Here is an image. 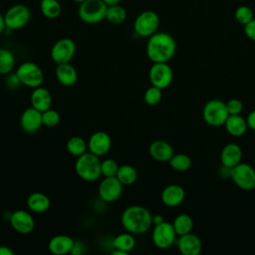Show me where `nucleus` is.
Listing matches in <instances>:
<instances>
[{"label":"nucleus","mask_w":255,"mask_h":255,"mask_svg":"<svg viewBox=\"0 0 255 255\" xmlns=\"http://www.w3.org/2000/svg\"><path fill=\"white\" fill-rule=\"evenodd\" d=\"M16 59L12 51L0 48V75H8L15 67Z\"/></svg>","instance_id":"7c9ffc66"},{"label":"nucleus","mask_w":255,"mask_h":255,"mask_svg":"<svg viewBox=\"0 0 255 255\" xmlns=\"http://www.w3.org/2000/svg\"><path fill=\"white\" fill-rule=\"evenodd\" d=\"M75 244V240L64 234L53 236L48 243L49 251L54 255H65L71 253Z\"/></svg>","instance_id":"aec40b11"},{"label":"nucleus","mask_w":255,"mask_h":255,"mask_svg":"<svg viewBox=\"0 0 255 255\" xmlns=\"http://www.w3.org/2000/svg\"><path fill=\"white\" fill-rule=\"evenodd\" d=\"M74 2H76V3H78V4H80V3H82V2H84L85 0H73Z\"/></svg>","instance_id":"8fccbe9b"},{"label":"nucleus","mask_w":255,"mask_h":255,"mask_svg":"<svg viewBox=\"0 0 255 255\" xmlns=\"http://www.w3.org/2000/svg\"><path fill=\"white\" fill-rule=\"evenodd\" d=\"M242 159V149L237 143H227L221 150L220 161L221 164L229 168L234 167L241 162Z\"/></svg>","instance_id":"412c9836"},{"label":"nucleus","mask_w":255,"mask_h":255,"mask_svg":"<svg viewBox=\"0 0 255 255\" xmlns=\"http://www.w3.org/2000/svg\"><path fill=\"white\" fill-rule=\"evenodd\" d=\"M176 52L174 38L166 32H156L148 37L146 56L152 63H167Z\"/></svg>","instance_id":"f257e3e1"},{"label":"nucleus","mask_w":255,"mask_h":255,"mask_svg":"<svg viewBox=\"0 0 255 255\" xmlns=\"http://www.w3.org/2000/svg\"><path fill=\"white\" fill-rule=\"evenodd\" d=\"M26 203L28 208L35 213L46 212L51 206L50 198L45 193L40 191L32 192L27 197Z\"/></svg>","instance_id":"b1692460"},{"label":"nucleus","mask_w":255,"mask_h":255,"mask_svg":"<svg viewBox=\"0 0 255 255\" xmlns=\"http://www.w3.org/2000/svg\"><path fill=\"white\" fill-rule=\"evenodd\" d=\"M151 239L153 244L159 249H167L175 242L176 232L173 228L172 223L163 221L159 224L153 225Z\"/></svg>","instance_id":"9d476101"},{"label":"nucleus","mask_w":255,"mask_h":255,"mask_svg":"<svg viewBox=\"0 0 255 255\" xmlns=\"http://www.w3.org/2000/svg\"><path fill=\"white\" fill-rule=\"evenodd\" d=\"M170 167L176 171L183 172L191 167L192 160L189 155L185 153H174L168 161Z\"/></svg>","instance_id":"473e14b6"},{"label":"nucleus","mask_w":255,"mask_h":255,"mask_svg":"<svg viewBox=\"0 0 255 255\" xmlns=\"http://www.w3.org/2000/svg\"><path fill=\"white\" fill-rule=\"evenodd\" d=\"M127 10L120 4L111 5L107 8L106 20L112 24H122L127 19Z\"/></svg>","instance_id":"2f4dec72"},{"label":"nucleus","mask_w":255,"mask_h":255,"mask_svg":"<svg viewBox=\"0 0 255 255\" xmlns=\"http://www.w3.org/2000/svg\"><path fill=\"white\" fill-rule=\"evenodd\" d=\"M124 185L117 178V176L104 177L100 182L98 192L102 200L106 202H115L123 194Z\"/></svg>","instance_id":"ddd939ff"},{"label":"nucleus","mask_w":255,"mask_h":255,"mask_svg":"<svg viewBox=\"0 0 255 255\" xmlns=\"http://www.w3.org/2000/svg\"><path fill=\"white\" fill-rule=\"evenodd\" d=\"M162 99V90L151 86L147 88L143 94V100L148 106H156L160 103Z\"/></svg>","instance_id":"f704fd0d"},{"label":"nucleus","mask_w":255,"mask_h":255,"mask_svg":"<svg viewBox=\"0 0 255 255\" xmlns=\"http://www.w3.org/2000/svg\"><path fill=\"white\" fill-rule=\"evenodd\" d=\"M31 106L40 112H45L49 110L52 106V96L51 93L42 86L33 89L30 97Z\"/></svg>","instance_id":"4be33fe9"},{"label":"nucleus","mask_w":255,"mask_h":255,"mask_svg":"<svg viewBox=\"0 0 255 255\" xmlns=\"http://www.w3.org/2000/svg\"><path fill=\"white\" fill-rule=\"evenodd\" d=\"M202 117L207 125L211 127H220L224 126L229 117V113L224 102L214 99L205 103L202 110Z\"/></svg>","instance_id":"423d86ee"},{"label":"nucleus","mask_w":255,"mask_h":255,"mask_svg":"<svg viewBox=\"0 0 255 255\" xmlns=\"http://www.w3.org/2000/svg\"><path fill=\"white\" fill-rule=\"evenodd\" d=\"M66 147L69 153L74 156H80L87 152L88 149V141H86L83 137L74 135L70 137L66 143Z\"/></svg>","instance_id":"c756f323"},{"label":"nucleus","mask_w":255,"mask_h":255,"mask_svg":"<svg viewBox=\"0 0 255 255\" xmlns=\"http://www.w3.org/2000/svg\"><path fill=\"white\" fill-rule=\"evenodd\" d=\"M151 86L164 90L170 86L173 80V72L167 63H153L148 72Z\"/></svg>","instance_id":"f8f14e48"},{"label":"nucleus","mask_w":255,"mask_h":255,"mask_svg":"<svg viewBox=\"0 0 255 255\" xmlns=\"http://www.w3.org/2000/svg\"><path fill=\"white\" fill-rule=\"evenodd\" d=\"M119 167H120V165H119V163L115 159H113V158H106V159L102 160V162H101L102 175L104 177L116 176Z\"/></svg>","instance_id":"c9c22d12"},{"label":"nucleus","mask_w":255,"mask_h":255,"mask_svg":"<svg viewBox=\"0 0 255 255\" xmlns=\"http://www.w3.org/2000/svg\"><path fill=\"white\" fill-rule=\"evenodd\" d=\"M121 223L129 233L143 234L152 225V215L144 206L130 205L123 211Z\"/></svg>","instance_id":"f03ea898"},{"label":"nucleus","mask_w":255,"mask_h":255,"mask_svg":"<svg viewBox=\"0 0 255 255\" xmlns=\"http://www.w3.org/2000/svg\"><path fill=\"white\" fill-rule=\"evenodd\" d=\"M230 173H231V168L221 164V166L218 169V175L221 178H230Z\"/></svg>","instance_id":"a19ab883"},{"label":"nucleus","mask_w":255,"mask_h":255,"mask_svg":"<svg viewBox=\"0 0 255 255\" xmlns=\"http://www.w3.org/2000/svg\"><path fill=\"white\" fill-rule=\"evenodd\" d=\"M40 11L47 19H56L61 15L62 6L59 0H41Z\"/></svg>","instance_id":"cd10ccee"},{"label":"nucleus","mask_w":255,"mask_h":255,"mask_svg":"<svg viewBox=\"0 0 255 255\" xmlns=\"http://www.w3.org/2000/svg\"><path fill=\"white\" fill-rule=\"evenodd\" d=\"M164 219L163 217L160 215V214H155V215H152V224L153 225H156V224H159L161 222H163Z\"/></svg>","instance_id":"a18cd8bd"},{"label":"nucleus","mask_w":255,"mask_h":255,"mask_svg":"<svg viewBox=\"0 0 255 255\" xmlns=\"http://www.w3.org/2000/svg\"><path fill=\"white\" fill-rule=\"evenodd\" d=\"M160 198L164 205L168 207H175L184 201L185 190L179 184H169L162 189Z\"/></svg>","instance_id":"a211bd4d"},{"label":"nucleus","mask_w":255,"mask_h":255,"mask_svg":"<svg viewBox=\"0 0 255 255\" xmlns=\"http://www.w3.org/2000/svg\"><path fill=\"white\" fill-rule=\"evenodd\" d=\"M84 251V248H83V244L80 243V242H76L75 241V244H74V247L71 251V254L73 255H80L81 253H83Z\"/></svg>","instance_id":"37998d69"},{"label":"nucleus","mask_w":255,"mask_h":255,"mask_svg":"<svg viewBox=\"0 0 255 255\" xmlns=\"http://www.w3.org/2000/svg\"><path fill=\"white\" fill-rule=\"evenodd\" d=\"M60 119H61L60 114L56 110H53L51 108L42 113L43 125L48 128L56 127L60 123Z\"/></svg>","instance_id":"e433bc0d"},{"label":"nucleus","mask_w":255,"mask_h":255,"mask_svg":"<svg viewBox=\"0 0 255 255\" xmlns=\"http://www.w3.org/2000/svg\"><path fill=\"white\" fill-rule=\"evenodd\" d=\"M224 127L227 132L233 136H241L247 130V122L240 115H229Z\"/></svg>","instance_id":"393cba45"},{"label":"nucleus","mask_w":255,"mask_h":255,"mask_svg":"<svg viewBox=\"0 0 255 255\" xmlns=\"http://www.w3.org/2000/svg\"><path fill=\"white\" fill-rule=\"evenodd\" d=\"M100 156L87 151L77 157L75 162V171L77 175L85 181H96L102 175Z\"/></svg>","instance_id":"7ed1b4c3"},{"label":"nucleus","mask_w":255,"mask_h":255,"mask_svg":"<svg viewBox=\"0 0 255 255\" xmlns=\"http://www.w3.org/2000/svg\"><path fill=\"white\" fill-rule=\"evenodd\" d=\"M16 75L20 84L35 89L42 86L44 81V73L42 69L34 62H24L16 70Z\"/></svg>","instance_id":"6e6552de"},{"label":"nucleus","mask_w":255,"mask_h":255,"mask_svg":"<svg viewBox=\"0 0 255 255\" xmlns=\"http://www.w3.org/2000/svg\"><path fill=\"white\" fill-rule=\"evenodd\" d=\"M105 2V4L107 6H111V5H116V4H120L121 0H103Z\"/></svg>","instance_id":"de8ad7c7"},{"label":"nucleus","mask_w":255,"mask_h":255,"mask_svg":"<svg viewBox=\"0 0 255 255\" xmlns=\"http://www.w3.org/2000/svg\"><path fill=\"white\" fill-rule=\"evenodd\" d=\"M76 44L71 38L57 40L51 48V58L57 64L70 63L76 53Z\"/></svg>","instance_id":"9b49d317"},{"label":"nucleus","mask_w":255,"mask_h":255,"mask_svg":"<svg viewBox=\"0 0 255 255\" xmlns=\"http://www.w3.org/2000/svg\"><path fill=\"white\" fill-rule=\"evenodd\" d=\"M234 17H235V20L239 24L244 26L254 19V13H253V10L249 6L240 5L236 8Z\"/></svg>","instance_id":"72a5a7b5"},{"label":"nucleus","mask_w":255,"mask_h":255,"mask_svg":"<svg viewBox=\"0 0 255 255\" xmlns=\"http://www.w3.org/2000/svg\"><path fill=\"white\" fill-rule=\"evenodd\" d=\"M42 125V112L32 106L22 112L20 116V126L25 132L34 133L40 129Z\"/></svg>","instance_id":"dca6fc26"},{"label":"nucleus","mask_w":255,"mask_h":255,"mask_svg":"<svg viewBox=\"0 0 255 255\" xmlns=\"http://www.w3.org/2000/svg\"><path fill=\"white\" fill-rule=\"evenodd\" d=\"M113 255H128V253L122 251V250H119V249H115L111 252Z\"/></svg>","instance_id":"09e8293b"},{"label":"nucleus","mask_w":255,"mask_h":255,"mask_svg":"<svg viewBox=\"0 0 255 255\" xmlns=\"http://www.w3.org/2000/svg\"><path fill=\"white\" fill-rule=\"evenodd\" d=\"M107 8L103 0H85L79 4L78 15L86 24H98L106 20Z\"/></svg>","instance_id":"20e7f679"},{"label":"nucleus","mask_w":255,"mask_h":255,"mask_svg":"<svg viewBox=\"0 0 255 255\" xmlns=\"http://www.w3.org/2000/svg\"><path fill=\"white\" fill-rule=\"evenodd\" d=\"M55 75L57 81L65 87H71L75 85L78 80L77 70L70 63L57 65Z\"/></svg>","instance_id":"5701e85b"},{"label":"nucleus","mask_w":255,"mask_h":255,"mask_svg":"<svg viewBox=\"0 0 255 255\" xmlns=\"http://www.w3.org/2000/svg\"><path fill=\"white\" fill-rule=\"evenodd\" d=\"M59 1H61V0H59Z\"/></svg>","instance_id":"3c124183"},{"label":"nucleus","mask_w":255,"mask_h":255,"mask_svg":"<svg viewBox=\"0 0 255 255\" xmlns=\"http://www.w3.org/2000/svg\"><path fill=\"white\" fill-rule=\"evenodd\" d=\"M176 244L182 255H199L202 251V242L200 238L191 232L180 235Z\"/></svg>","instance_id":"f3484780"},{"label":"nucleus","mask_w":255,"mask_h":255,"mask_svg":"<svg viewBox=\"0 0 255 255\" xmlns=\"http://www.w3.org/2000/svg\"><path fill=\"white\" fill-rule=\"evenodd\" d=\"M112 146V138L106 131L99 130L91 134L88 140V149L90 152L103 156L107 154Z\"/></svg>","instance_id":"2eb2a0df"},{"label":"nucleus","mask_w":255,"mask_h":255,"mask_svg":"<svg viewBox=\"0 0 255 255\" xmlns=\"http://www.w3.org/2000/svg\"><path fill=\"white\" fill-rule=\"evenodd\" d=\"M230 178L242 190L255 188V169L248 163L240 162L231 168Z\"/></svg>","instance_id":"1a4fd4ad"},{"label":"nucleus","mask_w":255,"mask_h":255,"mask_svg":"<svg viewBox=\"0 0 255 255\" xmlns=\"http://www.w3.org/2000/svg\"><path fill=\"white\" fill-rule=\"evenodd\" d=\"M7 83H8V85H9L10 88H15V87H17L18 84H20L19 79H18L16 73H15L14 75H10V76H9V78L7 79Z\"/></svg>","instance_id":"79ce46f5"},{"label":"nucleus","mask_w":255,"mask_h":255,"mask_svg":"<svg viewBox=\"0 0 255 255\" xmlns=\"http://www.w3.org/2000/svg\"><path fill=\"white\" fill-rule=\"evenodd\" d=\"M31 19V10L25 4L17 3L9 7L4 13L6 29L19 30L24 28Z\"/></svg>","instance_id":"0eeeda50"},{"label":"nucleus","mask_w":255,"mask_h":255,"mask_svg":"<svg viewBox=\"0 0 255 255\" xmlns=\"http://www.w3.org/2000/svg\"><path fill=\"white\" fill-rule=\"evenodd\" d=\"M244 33L250 40L255 42V18L248 24L244 25Z\"/></svg>","instance_id":"58836bf2"},{"label":"nucleus","mask_w":255,"mask_h":255,"mask_svg":"<svg viewBox=\"0 0 255 255\" xmlns=\"http://www.w3.org/2000/svg\"><path fill=\"white\" fill-rule=\"evenodd\" d=\"M149 155L156 161L168 162L171 156L174 154L173 147L165 140L157 139L152 141L148 147Z\"/></svg>","instance_id":"6ab92c4d"},{"label":"nucleus","mask_w":255,"mask_h":255,"mask_svg":"<svg viewBox=\"0 0 255 255\" xmlns=\"http://www.w3.org/2000/svg\"><path fill=\"white\" fill-rule=\"evenodd\" d=\"M116 176L124 186H128L136 181L137 171L130 164H123L120 165Z\"/></svg>","instance_id":"bb28decb"},{"label":"nucleus","mask_w":255,"mask_h":255,"mask_svg":"<svg viewBox=\"0 0 255 255\" xmlns=\"http://www.w3.org/2000/svg\"><path fill=\"white\" fill-rule=\"evenodd\" d=\"M172 225L178 236L184 235L191 232L193 228V219L190 215L186 213H181L174 218Z\"/></svg>","instance_id":"c85d7f7f"},{"label":"nucleus","mask_w":255,"mask_h":255,"mask_svg":"<svg viewBox=\"0 0 255 255\" xmlns=\"http://www.w3.org/2000/svg\"><path fill=\"white\" fill-rule=\"evenodd\" d=\"M246 122H247V126L249 128L255 130V110L251 111L248 116H247V119H246Z\"/></svg>","instance_id":"ea45409f"},{"label":"nucleus","mask_w":255,"mask_h":255,"mask_svg":"<svg viewBox=\"0 0 255 255\" xmlns=\"http://www.w3.org/2000/svg\"><path fill=\"white\" fill-rule=\"evenodd\" d=\"M10 224L19 234L26 235L31 233L35 228V220L30 212L24 209H18L11 213Z\"/></svg>","instance_id":"4468645a"},{"label":"nucleus","mask_w":255,"mask_h":255,"mask_svg":"<svg viewBox=\"0 0 255 255\" xmlns=\"http://www.w3.org/2000/svg\"><path fill=\"white\" fill-rule=\"evenodd\" d=\"M160 24L159 16L152 10L140 12L133 22L134 33L142 38H148L157 32Z\"/></svg>","instance_id":"39448f33"},{"label":"nucleus","mask_w":255,"mask_h":255,"mask_svg":"<svg viewBox=\"0 0 255 255\" xmlns=\"http://www.w3.org/2000/svg\"><path fill=\"white\" fill-rule=\"evenodd\" d=\"M5 29H6V25H5V21H4V15L2 13H0V35L4 32Z\"/></svg>","instance_id":"49530a36"},{"label":"nucleus","mask_w":255,"mask_h":255,"mask_svg":"<svg viewBox=\"0 0 255 255\" xmlns=\"http://www.w3.org/2000/svg\"><path fill=\"white\" fill-rule=\"evenodd\" d=\"M134 246H135V239L133 237V234L128 231L117 235L113 239L114 249L122 250L128 254L129 251H131L134 248Z\"/></svg>","instance_id":"a878e982"},{"label":"nucleus","mask_w":255,"mask_h":255,"mask_svg":"<svg viewBox=\"0 0 255 255\" xmlns=\"http://www.w3.org/2000/svg\"><path fill=\"white\" fill-rule=\"evenodd\" d=\"M0 255H14V251L8 246L1 245L0 246Z\"/></svg>","instance_id":"c03bdc74"},{"label":"nucleus","mask_w":255,"mask_h":255,"mask_svg":"<svg viewBox=\"0 0 255 255\" xmlns=\"http://www.w3.org/2000/svg\"><path fill=\"white\" fill-rule=\"evenodd\" d=\"M225 104L229 115H240L243 110V104L238 99H231Z\"/></svg>","instance_id":"4c0bfd02"}]
</instances>
